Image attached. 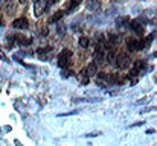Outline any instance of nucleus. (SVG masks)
Wrapping results in <instances>:
<instances>
[{"label": "nucleus", "instance_id": "obj_9", "mask_svg": "<svg viewBox=\"0 0 157 146\" xmlns=\"http://www.w3.org/2000/svg\"><path fill=\"white\" fill-rule=\"evenodd\" d=\"M105 61H107V64H110V66H114L116 64V53H114V50H108L107 53H105ZM104 61V62H105Z\"/></svg>", "mask_w": 157, "mask_h": 146}, {"label": "nucleus", "instance_id": "obj_6", "mask_svg": "<svg viewBox=\"0 0 157 146\" xmlns=\"http://www.w3.org/2000/svg\"><path fill=\"white\" fill-rule=\"evenodd\" d=\"M12 26L15 29H28L29 28V21L25 18V17H20V18H15L12 21Z\"/></svg>", "mask_w": 157, "mask_h": 146}, {"label": "nucleus", "instance_id": "obj_8", "mask_svg": "<svg viewBox=\"0 0 157 146\" xmlns=\"http://www.w3.org/2000/svg\"><path fill=\"white\" fill-rule=\"evenodd\" d=\"M86 72H87V75L92 78V76H96L98 75V64L95 62V61H92L87 67H86Z\"/></svg>", "mask_w": 157, "mask_h": 146}, {"label": "nucleus", "instance_id": "obj_12", "mask_svg": "<svg viewBox=\"0 0 157 146\" xmlns=\"http://www.w3.org/2000/svg\"><path fill=\"white\" fill-rule=\"evenodd\" d=\"M130 21H131V20H130L128 15H121V17L116 18V24H117V26H125V24H128Z\"/></svg>", "mask_w": 157, "mask_h": 146}, {"label": "nucleus", "instance_id": "obj_14", "mask_svg": "<svg viewBox=\"0 0 157 146\" xmlns=\"http://www.w3.org/2000/svg\"><path fill=\"white\" fill-rule=\"evenodd\" d=\"M144 67H145V62H144L142 59L134 61V66H133V69H134V70H137V72H139V70H142Z\"/></svg>", "mask_w": 157, "mask_h": 146}, {"label": "nucleus", "instance_id": "obj_1", "mask_svg": "<svg viewBox=\"0 0 157 146\" xmlns=\"http://www.w3.org/2000/svg\"><path fill=\"white\" fill-rule=\"evenodd\" d=\"M114 66H117V69H121V70L128 69V67H130V56H128L127 53H119V55H116V64H114Z\"/></svg>", "mask_w": 157, "mask_h": 146}, {"label": "nucleus", "instance_id": "obj_4", "mask_svg": "<svg viewBox=\"0 0 157 146\" xmlns=\"http://www.w3.org/2000/svg\"><path fill=\"white\" fill-rule=\"evenodd\" d=\"M104 58H105V49L102 44H99L93 50V59H95L96 64H101V62H104Z\"/></svg>", "mask_w": 157, "mask_h": 146}, {"label": "nucleus", "instance_id": "obj_15", "mask_svg": "<svg viewBox=\"0 0 157 146\" xmlns=\"http://www.w3.org/2000/svg\"><path fill=\"white\" fill-rule=\"evenodd\" d=\"M66 31H67V26L66 24H56V34L58 35H63Z\"/></svg>", "mask_w": 157, "mask_h": 146}, {"label": "nucleus", "instance_id": "obj_10", "mask_svg": "<svg viewBox=\"0 0 157 146\" xmlns=\"http://www.w3.org/2000/svg\"><path fill=\"white\" fill-rule=\"evenodd\" d=\"M78 79H79V82H81L82 85H87V84H89V81H90V76L87 75L86 69H82V70L79 72V75H78Z\"/></svg>", "mask_w": 157, "mask_h": 146}, {"label": "nucleus", "instance_id": "obj_13", "mask_svg": "<svg viewBox=\"0 0 157 146\" xmlns=\"http://www.w3.org/2000/svg\"><path fill=\"white\" fill-rule=\"evenodd\" d=\"M99 6H101V0H87V8L89 9L96 11V9H99Z\"/></svg>", "mask_w": 157, "mask_h": 146}, {"label": "nucleus", "instance_id": "obj_21", "mask_svg": "<svg viewBox=\"0 0 157 146\" xmlns=\"http://www.w3.org/2000/svg\"><path fill=\"white\" fill-rule=\"evenodd\" d=\"M56 2H58V0H48V8H49V6H52L53 3H56Z\"/></svg>", "mask_w": 157, "mask_h": 146}, {"label": "nucleus", "instance_id": "obj_17", "mask_svg": "<svg viewBox=\"0 0 157 146\" xmlns=\"http://www.w3.org/2000/svg\"><path fill=\"white\" fill-rule=\"evenodd\" d=\"M108 41H110L111 44L117 43V41H119V35H116V34H110V35H108Z\"/></svg>", "mask_w": 157, "mask_h": 146}, {"label": "nucleus", "instance_id": "obj_16", "mask_svg": "<svg viewBox=\"0 0 157 146\" xmlns=\"http://www.w3.org/2000/svg\"><path fill=\"white\" fill-rule=\"evenodd\" d=\"M78 43H79V46H81L82 49H86L87 46H89V38H87V37H81Z\"/></svg>", "mask_w": 157, "mask_h": 146}, {"label": "nucleus", "instance_id": "obj_19", "mask_svg": "<svg viewBox=\"0 0 157 146\" xmlns=\"http://www.w3.org/2000/svg\"><path fill=\"white\" fill-rule=\"evenodd\" d=\"M51 50H52V47H41V49H38V53H48Z\"/></svg>", "mask_w": 157, "mask_h": 146}, {"label": "nucleus", "instance_id": "obj_2", "mask_svg": "<svg viewBox=\"0 0 157 146\" xmlns=\"http://www.w3.org/2000/svg\"><path fill=\"white\" fill-rule=\"evenodd\" d=\"M48 9V0H35L34 2V14L35 17H40Z\"/></svg>", "mask_w": 157, "mask_h": 146}, {"label": "nucleus", "instance_id": "obj_5", "mask_svg": "<svg viewBox=\"0 0 157 146\" xmlns=\"http://www.w3.org/2000/svg\"><path fill=\"white\" fill-rule=\"evenodd\" d=\"M142 47H144V43H140L139 40H136V38L127 40V49H128L130 52H139Z\"/></svg>", "mask_w": 157, "mask_h": 146}, {"label": "nucleus", "instance_id": "obj_7", "mask_svg": "<svg viewBox=\"0 0 157 146\" xmlns=\"http://www.w3.org/2000/svg\"><path fill=\"white\" fill-rule=\"evenodd\" d=\"M14 41L18 46H29V44H32V38H26L25 35H15L14 37Z\"/></svg>", "mask_w": 157, "mask_h": 146}, {"label": "nucleus", "instance_id": "obj_11", "mask_svg": "<svg viewBox=\"0 0 157 146\" xmlns=\"http://www.w3.org/2000/svg\"><path fill=\"white\" fill-rule=\"evenodd\" d=\"M66 14H67L66 11H58L56 14H53L52 17H51V20H49V23L52 24V23H56V21H59V20H61V18H63V17H64Z\"/></svg>", "mask_w": 157, "mask_h": 146}, {"label": "nucleus", "instance_id": "obj_23", "mask_svg": "<svg viewBox=\"0 0 157 146\" xmlns=\"http://www.w3.org/2000/svg\"><path fill=\"white\" fill-rule=\"evenodd\" d=\"M18 2H20V3H26L28 0H18Z\"/></svg>", "mask_w": 157, "mask_h": 146}, {"label": "nucleus", "instance_id": "obj_22", "mask_svg": "<svg viewBox=\"0 0 157 146\" xmlns=\"http://www.w3.org/2000/svg\"><path fill=\"white\" fill-rule=\"evenodd\" d=\"M96 136H99V133H92V134H87L86 137H96Z\"/></svg>", "mask_w": 157, "mask_h": 146}, {"label": "nucleus", "instance_id": "obj_24", "mask_svg": "<svg viewBox=\"0 0 157 146\" xmlns=\"http://www.w3.org/2000/svg\"><path fill=\"white\" fill-rule=\"evenodd\" d=\"M34 2H35V0H34Z\"/></svg>", "mask_w": 157, "mask_h": 146}, {"label": "nucleus", "instance_id": "obj_18", "mask_svg": "<svg viewBox=\"0 0 157 146\" xmlns=\"http://www.w3.org/2000/svg\"><path fill=\"white\" fill-rule=\"evenodd\" d=\"M79 3H81V0H72V3H70V6H69V11L73 9V8H76Z\"/></svg>", "mask_w": 157, "mask_h": 146}, {"label": "nucleus", "instance_id": "obj_20", "mask_svg": "<svg viewBox=\"0 0 157 146\" xmlns=\"http://www.w3.org/2000/svg\"><path fill=\"white\" fill-rule=\"evenodd\" d=\"M48 32H49V31H48V28H43V29H41V35H43V37H44V35H48Z\"/></svg>", "mask_w": 157, "mask_h": 146}, {"label": "nucleus", "instance_id": "obj_3", "mask_svg": "<svg viewBox=\"0 0 157 146\" xmlns=\"http://www.w3.org/2000/svg\"><path fill=\"white\" fill-rule=\"evenodd\" d=\"M70 56H72V52L69 49L61 50V53L58 55V66L59 67H66L67 62H69V59H70Z\"/></svg>", "mask_w": 157, "mask_h": 146}]
</instances>
